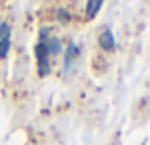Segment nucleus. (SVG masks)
<instances>
[{
  "label": "nucleus",
  "instance_id": "obj_1",
  "mask_svg": "<svg viewBox=\"0 0 150 145\" xmlns=\"http://www.w3.org/2000/svg\"><path fill=\"white\" fill-rule=\"evenodd\" d=\"M34 54H36L38 74L40 76H48L50 71H51V65H50V54L46 50V42H38L36 48H34Z\"/></svg>",
  "mask_w": 150,
  "mask_h": 145
},
{
  "label": "nucleus",
  "instance_id": "obj_2",
  "mask_svg": "<svg viewBox=\"0 0 150 145\" xmlns=\"http://www.w3.org/2000/svg\"><path fill=\"white\" fill-rule=\"evenodd\" d=\"M99 46L105 52H112V50L116 48V38H114V34H112L110 29H105L99 34Z\"/></svg>",
  "mask_w": 150,
  "mask_h": 145
},
{
  "label": "nucleus",
  "instance_id": "obj_3",
  "mask_svg": "<svg viewBox=\"0 0 150 145\" xmlns=\"http://www.w3.org/2000/svg\"><path fill=\"white\" fill-rule=\"evenodd\" d=\"M78 54H80V50H78L76 44H69L67 46V52H65V69L67 71L72 69V63L78 59Z\"/></svg>",
  "mask_w": 150,
  "mask_h": 145
},
{
  "label": "nucleus",
  "instance_id": "obj_4",
  "mask_svg": "<svg viewBox=\"0 0 150 145\" xmlns=\"http://www.w3.org/2000/svg\"><path fill=\"white\" fill-rule=\"evenodd\" d=\"M103 8V2L101 0H91V2L86 4V17L88 19H93L97 14H99V10Z\"/></svg>",
  "mask_w": 150,
  "mask_h": 145
},
{
  "label": "nucleus",
  "instance_id": "obj_5",
  "mask_svg": "<svg viewBox=\"0 0 150 145\" xmlns=\"http://www.w3.org/2000/svg\"><path fill=\"white\" fill-rule=\"evenodd\" d=\"M46 50H48L50 57L51 56H59V52H61V40H59L57 36H51L50 40H46Z\"/></svg>",
  "mask_w": 150,
  "mask_h": 145
},
{
  "label": "nucleus",
  "instance_id": "obj_6",
  "mask_svg": "<svg viewBox=\"0 0 150 145\" xmlns=\"http://www.w3.org/2000/svg\"><path fill=\"white\" fill-rule=\"evenodd\" d=\"M10 48H11V40L10 38H0V59H4V57L8 56Z\"/></svg>",
  "mask_w": 150,
  "mask_h": 145
},
{
  "label": "nucleus",
  "instance_id": "obj_7",
  "mask_svg": "<svg viewBox=\"0 0 150 145\" xmlns=\"http://www.w3.org/2000/svg\"><path fill=\"white\" fill-rule=\"evenodd\" d=\"M11 34V25L10 23H0V38H10Z\"/></svg>",
  "mask_w": 150,
  "mask_h": 145
},
{
  "label": "nucleus",
  "instance_id": "obj_8",
  "mask_svg": "<svg viewBox=\"0 0 150 145\" xmlns=\"http://www.w3.org/2000/svg\"><path fill=\"white\" fill-rule=\"evenodd\" d=\"M57 15H59V19H61V21H69V11L65 10V8H59V11H57Z\"/></svg>",
  "mask_w": 150,
  "mask_h": 145
}]
</instances>
